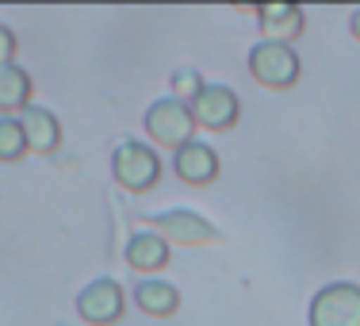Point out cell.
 <instances>
[{
  "label": "cell",
  "mask_w": 360,
  "mask_h": 326,
  "mask_svg": "<svg viewBox=\"0 0 360 326\" xmlns=\"http://www.w3.org/2000/svg\"><path fill=\"white\" fill-rule=\"evenodd\" d=\"M127 311V296L119 288V280L100 277L92 280L89 288L77 291V315H81L89 326H115Z\"/></svg>",
  "instance_id": "52a82bcc"
},
{
  "label": "cell",
  "mask_w": 360,
  "mask_h": 326,
  "mask_svg": "<svg viewBox=\"0 0 360 326\" xmlns=\"http://www.w3.org/2000/svg\"><path fill=\"white\" fill-rule=\"evenodd\" d=\"M203 89H207V81L200 77V70H176L173 73V96L184 100V104H192Z\"/></svg>",
  "instance_id": "9a60e30c"
},
{
  "label": "cell",
  "mask_w": 360,
  "mask_h": 326,
  "mask_svg": "<svg viewBox=\"0 0 360 326\" xmlns=\"http://www.w3.org/2000/svg\"><path fill=\"white\" fill-rule=\"evenodd\" d=\"M153 234H161L169 246H188V250L211 246L222 238L219 230L192 208H169V211H161V215H153Z\"/></svg>",
  "instance_id": "5b68a950"
},
{
  "label": "cell",
  "mask_w": 360,
  "mask_h": 326,
  "mask_svg": "<svg viewBox=\"0 0 360 326\" xmlns=\"http://www.w3.org/2000/svg\"><path fill=\"white\" fill-rule=\"evenodd\" d=\"M127 265L150 280L153 272H161L169 265V242L161 234H153V230H134L127 238Z\"/></svg>",
  "instance_id": "7c38bea8"
},
{
  "label": "cell",
  "mask_w": 360,
  "mask_h": 326,
  "mask_svg": "<svg viewBox=\"0 0 360 326\" xmlns=\"http://www.w3.org/2000/svg\"><path fill=\"white\" fill-rule=\"evenodd\" d=\"M253 15H257V27H261L264 42H284V46H291V42L303 39V31H307V15H303V8L284 4V0H272V4H257V8H253Z\"/></svg>",
  "instance_id": "ba28073f"
},
{
  "label": "cell",
  "mask_w": 360,
  "mask_h": 326,
  "mask_svg": "<svg viewBox=\"0 0 360 326\" xmlns=\"http://www.w3.org/2000/svg\"><path fill=\"white\" fill-rule=\"evenodd\" d=\"M307 326H360V284L338 280L319 288L307 307Z\"/></svg>",
  "instance_id": "277c9868"
},
{
  "label": "cell",
  "mask_w": 360,
  "mask_h": 326,
  "mask_svg": "<svg viewBox=\"0 0 360 326\" xmlns=\"http://www.w3.org/2000/svg\"><path fill=\"white\" fill-rule=\"evenodd\" d=\"M20 127H23V139H27L31 153H42V158L58 153V146H62V123H58V115L50 108L31 104L20 115Z\"/></svg>",
  "instance_id": "30bf717a"
},
{
  "label": "cell",
  "mask_w": 360,
  "mask_h": 326,
  "mask_svg": "<svg viewBox=\"0 0 360 326\" xmlns=\"http://www.w3.org/2000/svg\"><path fill=\"white\" fill-rule=\"evenodd\" d=\"M134 303H139L150 319H169V315L180 311V291H176V284H169V280L150 277L134 288Z\"/></svg>",
  "instance_id": "4fadbf2b"
},
{
  "label": "cell",
  "mask_w": 360,
  "mask_h": 326,
  "mask_svg": "<svg viewBox=\"0 0 360 326\" xmlns=\"http://www.w3.org/2000/svg\"><path fill=\"white\" fill-rule=\"evenodd\" d=\"M111 177H115V184L123 188V192H150V188H158L161 181V158L153 153L150 142H139V139H123L111 150Z\"/></svg>",
  "instance_id": "6da1fadb"
},
{
  "label": "cell",
  "mask_w": 360,
  "mask_h": 326,
  "mask_svg": "<svg viewBox=\"0 0 360 326\" xmlns=\"http://www.w3.org/2000/svg\"><path fill=\"white\" fill-rule=\"evenodd\" d=\"M250 77L264 89L280 92V89H291L299 81V54L284 42H253L250 46Z\"/></svg>",
  "instance_id": "3957f363"
},
{
  "label": "cell",
  "mask_w": 360,
  "mask_h": 326,
  "mask_svg": "<svg viewBox=\"0 0 360 326\" xmlns=\"http://www.w3.org/2000/svg\"><path fill=\"white\" fill-rule=\"evenodd\" d=\"M349 31H353V39L360 42V8H356L353 15H349Z\"/></svg>",
  "instance_id": "e0dca14e"
},
{
  "label": "cell",
  "mask_w": 360,
  "mask_h": 326,
  "mask_svg": "<svg viewBox=\"0 0 360 326\" xmlns=\"http://www.w3.org/2000/svg\"><path fill=\"white\" fill-rule=\"evenodd\" d=\"M173 173L180 177L184 184H192V188H203V184H211L219 177V153L211 150L207 142H188V146H180V150L173 153Z\"/></svg>",
  "instance_id": "9c48e42d"
},
{
  "label": "cell",
  "mask_w": 360,
  "mask_h": 326,
  "mask_svg": "<svg viewBox=\"0 0 360 326\" xmlns=\"http://www.w3.org/2000/svg\"><path fill=\"white\" fill-rule=\"evenodd\" d=\"M35 81L23 65H0V119H20L31 108Z\"/></svg>",
  "instance_id": "8fae6325"
},
{
  "label": "cell",
  "mask_w": 360,
  "mask_h": 326,
  "mask_svg": "<svg viewBox=\"0 0 360 326\" xmlns=\"http://www.w3.org/2000/svg\"><path fill=\"white\" fill-rule=\"evenodd\" d=\"M23 153H27V139L20 119H0V161H20Z\"/></svg>",
  "instance_id": "5bb4252c"
},
{
  "label": "cell",
  "mask_w": 360,
  "mask_h": 326,
  "mask_svg": "<svg viewBox=\"0 0 360 326\" xmlns=\"http://www.w3.org/2000/svg\"><path fill=\"white\" fill-rule=\"evenodd\" d=\"M188 108H192L195 127H203V131H211V134L230 131V127L242 119V100H238V92L230 89V84H207Z\"/></svg>",
  "instance_id": "8992f818"
},
{
  "label": "cell",
  "mask_w": 360,
  "mask_h": 326,
  "mask_svg": "<svg viewBox=\"0 0 360 326\" xmlns=\"http://www.w3.org/2000/svg\"><path fill=\"white\" fill-rule=\"evenodd\" d=\"M146 134H150L153 146H161V150H180V146L195 142V119H192V108L184 104V100L176 96H161L153 100L150 108H146V119H142Z\"/></svg>",
  "instance_id": "7a4b0ae2"
},
{
  "label": "cell",
  "mask_w": 360,
  "mask_h": 326,
  "mask_svg": "<svg viewBox=\"0 0 360 326\" xmlns=\"http://www.w3.org/2000/svg\"><path fill=\"white\" fill-rule=\"evenodd\" d=\"M15 35H12V27H4L0 23V65H12V58H15Z\"/></svg>",
  "instance_id": "2e32d148"
}]
</instances>
